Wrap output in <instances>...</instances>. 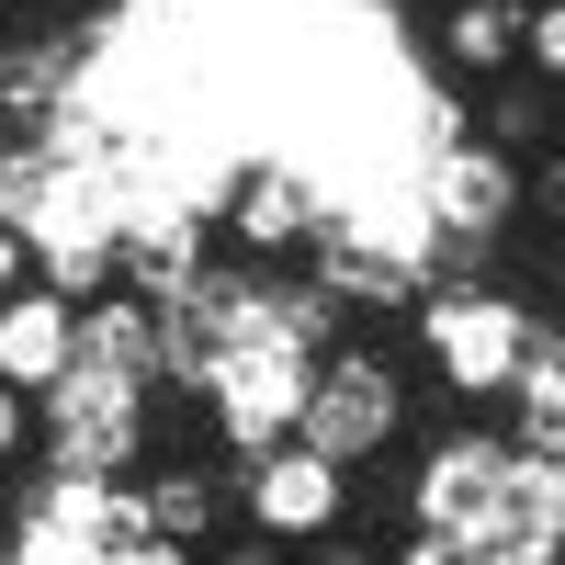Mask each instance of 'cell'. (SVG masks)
Here are the masks:
<instances>
[{"mask_svg":"<svg viewBox=\"0 0 565 565\" xmlns=\"http://www.w3.org/2000/svg\"><path fill=\"white\" fill-rule=\"evenodd\" d=\"M418 351L441 362V396L452 407H498L509 385H521L532 306L498 295V282H430V295H418Z\"/></svg>","mask_w":565,"mask_h":565,"instance_id":"1","label":"cell"},{"mask_svg":"<svg viewBox=\"0 0 565 565\" xmlns=\"http://www.w3.org/2000/svg\"><path fill=\"white\" fill-rule=\"evenodd\" d=\"M34 452H45V476H90V487L136 476L148 463V385H114V373L68 362V385L34 396Z\"/></svg>","mask_w":565,"mask_h":565,"instance_id":"2","label":"cell"},{"mask_svg":"<svg viewBox=\"0 0 565 565\" xmlns=\"http://www.w3.org/2000/svg\"><path fill=\"white\" fill-rule=\"evenodd\" d=\"M509 476H521V452H509L498 430H441L430 452H418V487H407V521L418 532H452L463 554L498 543L521 509H509Z\"/></svg>","mask_w":565,"mask_h":565,"instance_id":"3","label":"cell"},{"mask_svg":"<svg viewBox=\"0 0 565 565\" xmlns=\"http://www.w3.org/2000/svg\"><path fill=\"white\" fill-rule=\"evenodd\" d=\"M396 418H407V385H396V362L340 340V351L317 362V385H306V418H295V441H306V452H328V463L351 476V463H373V452L396 441Z\"/></svg>","mask_w":565,"mask_h":565,"instance_id":"4","label":"cell"},{"mask_svg":"<svg viewBox=\"0 0 565 565\" xmlns=\"http://www.w3.org/2000/svg\"><path fill=\"white\" fill-rule=\"evenodd\" d=\"M306 385H317V351H295V340H238L215 362V385H204V407H215V441L226 452H271V441H295V418H306Z\"/></svg>","mask_w":565,"mask_h":565,"instance_id":"5","label":"cell"},{"mask_svg":"<svg viewBox=\"0 0 565 565\" xmlns=\"http://www.w3.org/2000/svg\"><path fill=\"white\" fill-rule=\"evenodd\" d=\"M340 509H351V476L306 441H271L238 463V521L260 543H317V532H340Z\"/></svg>","mask_w":565,"mask_h":565,"instance_id":"6","label":"cell"},{"mask_svg":"<svg viewBox=\"0 0 565 565\" xmlns=\"http://www.w3.org/2000/svg\"><path fill=\"white\" fill-rule=\"evenodd\" d=\"M418 215H430V238H509L521 226V159L452 136V148L418 159Z\"/></svg>","mask_w":565,"mask_h":565,"instance_id":"7","label":"cell"},{"mask_svg":"<svg viewBox=\"0 0 565 565\" xmlns=\"http://www.w3.org/2000/svg\"><path fill=\"white\" fill-rule=\"evenodd\" d=\"M317 226H328V193L295 159H238V170H226V238H238L249 260L317 249Z\"/></svg>","mask_w":565,"mask_h":565,"instance_id":"8","label":"cell"},{"mask_svg":"<svg viewBox=\"0 0 565 565\" xmlns=\"http://www.w3.org/2000/svg\"><path fill=\"white\" fill-rule=\"evenodd\" d=\"M68 362H79V306L68 295H45V282H23V295H0V385H68Z\"/></svg>","mask_w":565,"mask_h":565,"instance_id":"9","label":"cell"},{"mask_svg":"<svg viewBox=\"0 0 565 565\" xmlns=\"http://www.w3.org/2000/svg\"><path fill=\"white\" fill-rule=\"evenodd\" d=\"M79 34H23V45H0V136H45L68 114V90H79Z\"/></svg>","mask_w":565,"mask_h":565,"instance_id":"10","label":"cell"},{"mask_svg":"<svg viewBox=\"0 0 565 565\" xmlns=\"http://www.w3.org/2000/svg\"><path fill=\"white\" fill-rule=\"evenodd\" d=\"M226 509H238V487H226L215 463H148V476H136V521L159 543H181V554H204Z\"/></svg>","mask_w":565,"mask_h":565,"instance_id":"11","label":"cell"},{"mask_svg":"<svg viewBox=\"0 0 565 565\" xmlns=\"http://www.w3.org/2000/svg\"><path fill=\"white\" fill-rule=\"evenodd\" d=\"M79 373L159 385V306H148V295H90V306H79Z\"/></svg>","mask_w":565,"mask_h":565,"instance_id":"12","label":"cell"},{"mask_svg":"<svg viewBox=\"0 0 565 565\" xmlns=\"http://www.w3.org/2000/svg\"><path fill=\"white\" fill-rule=\"evenodd\" d=\"M441 68L452 79H509L521 68V12L509 0H452L441 12Z\"/></svg>","mask_w":565,"mask_h":565,"instance_id":"13","label":"cell"},{"mask_svg":"<svg viewBox=\"0 0 565 565\" xmlns=\"http://www.w3.org/2000/svg\"><path fill=\"white\" fill-rule=\"evenodd\" d=\"M543 125H554V103H543V90H521V79H498L487 103H476V148H498V159H521V148H543Z\"/></svg>","mask_w":565,"mask_h":565,"instance_id":"14","label":"cell"},{"mask_svg":"<svg viewBox=\"0 0 565 565\" xmlns=\"http://www.w3.org/2000/svg\"><path fill=\"white\" fill-rule=\"evenodd\" d=\"M509 509H521V532L565 543V452L554 463H521V476H509Z\"/></svg>","mask_w":565,"mask_h":565,"instance_id":"15","label":"cell"},{"mask_svg":"<svg viewBox=\"0 0 565 565\" xmlns=\"http://www.w3.org/2000/svg\"><path fill=\"white\" fill-rule=\"evenodd\" d=\"M521 68L543 90H565V0H532V12H521Z\"/></svg>","mask_w":565,"mask_h":565,"instance_id":"16","label":"cell"},{"mask_svg":"<svg viewBox=\"0 0 565 565\" xmlns=\"http://www.w3.org/2000/svg\"><path fill=\"white\" fill-rule=\"evenodd\" d=\"M476 565H565V543H543V532H521V521H509L498 543H476Z\"/></svg>","mask_w":565,"mask_h":565,"instance_id":"17","label":"cell"},{"mask_svg":"<svg viewBox=\"0 0 565 565\" xmlns=\"http://www.w3.org/2000/svg\"><path fill=\"white\" fill-rule=\"evenodd\" d=\"M23 452H34V396L0 385V463H23Z\"/></svg>","mask_w":565,"mask_h":565,"instance_id":"18","label":"cell"},{"mask_svg":"<svg viewBox=\"0 0 565 565\" xmlns=\"http://www.w3.org/2000/svg\"><path fill=\"white\" fill-rule=\"evenodd\" d=\"M565 215V148H543V170H521V215Z\"/></svg>","mask_w":565,"mask_h":565,"instance_id":"19","label":"cell"},{"mask_svg":"<svg viewBox=\"0 0 565 565\" xmlns=\"http://www.w3.org/2000/svg\"><path fill=\"white\" fill-rule=\"evenodd\" d=\"M385 565H476V554H463V543H452V532H418V521H407V543H396V554H385Z\"/></svg>","mask_w":565,"mask_h":565,"instance_id":"20","label":"cell"},{"mask_svg":"<svg viewBox=\"0 0 565 565\" xmlns=\"http://www.w3.org/2000/svg\"><path fill=\"white\" fill-rule=\"evenodd\" d=\"M103 565H204V554H181V543H159V532H125V543H103Z\"/></svg>","mask_w":565,"mask_h":565,"instance_id":"21","label":"cell"},{"mask_svg":"<svg viewBox=\"0 0 565 565\" xmlns=\"http://www.w3.org/2000/svg\"><path fill=\"white\" fill-rule=\"evenodd\" d=\"M23 282H34V238H23V226H0V295H23Z\"/></svg>","mask_w":565,"mask_h":565,"instance_id":"22","label":"cell"},{"mask_svg":"<svg viewBox=\"0 0 565 565\" xmlns=\"http://www.w3.org/2000/svg\"><path fill=\"white\" fill-rule=\"evenodd\" d=\"M204 565H282V543H260V532H249V543H226V554H204Z\"/></svg>","mask_w":565,"mask_h":565,"instance_id":"23","label":"cell"},{"mask_svg":"<svg viewBox=\"0 0 565 565\" xmlns=\"http://www.w3.org/2000/svg\"><path fill=\"white\" fill-rule=\"evenodd\" d=\"M317 565H385V554H351V543H340V554H317Z\"/></svg>","mask_w":565,"mask_h":565,"instance_id":"24","label":"cell"},{"mask_svg":"<svg viewBox=\"0 0 565 565\" xmlns=\"http://www.w3.org/2000/svg\"><path fill=\"white\" fill-rule=\"evenodd\" d=\"M554 295H565V249H554Z\"/></svg>","mask_w":565,"mask_h":565,"instance_id":"25","label":"cell"},{"mask_svg":"<svg viewBox=\"0 0 565 565\" xmlns=\"http://www.w3.org/2000/svg\"><path fill=\"white\" fill-rule=\"evenodd\" d=\"M509 12H532V0H509Z\"/></svg>","mask_w":565,"mask_h":565,"instance_id":"26","label":"cell"},{"mask_svg":"<svg viewBox=\"0 0 565 565\" xmlns=\"http://www.w3.org/2000/svg\"><path fill=\"white\" fill-rule=\"evenodd\" d=\"M554 125H565V114H554Z\"/></svg>","mask_w":565,"mask_h":565,"instance_id":"27","label":"cell"}]
</instances>
